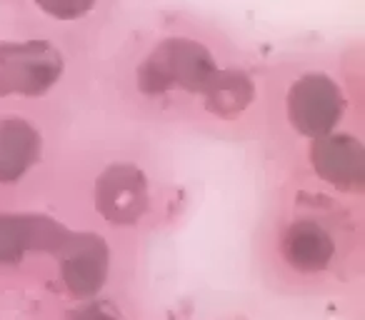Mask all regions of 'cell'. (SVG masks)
Returning <instances> with one entry per match:
<instances>
[{
  "instance_id": "3957f363",
  "label": "cell",
  "mask_w": 365,
  "mask_h": 320,
  "mask_svg": "<svg viewBox=\"0 0 365 320\" xmlns=\"http://www.w3.org/2000/svg\"><path fill=\"white\" fill-rule=\"evenodd\" d=\"M288 115L303 135L323 138L343 115V93L330 78L305 76L290 91Z\"/></svg>"
},
{
  "instance_id": "ba28073f",
  "label": "cell",
  "mask_w": 365,
  "mask_h": 320,
  "mask_svg": "<svg viewBox=\"0 0 365 320\" xmlns=\"http://www.w3.org/2000/svg\"><path fill=\"white\" fill-rule=\"evenodd\" d=\"M283 255L300 273H320L335 255V240L315 220H295L283 235Z\"/></svg>"
},
{
  "instance_id": "6da1fadb",
  "label": "cell",
  "mask_w": 365,
  "mask_h": 320,
  "mask_svg": "<svg viewBox=\"0 0 365 320\" xmlns=\"http://www.w3.org/2000/svg\"><path fill=\"white\" fill-rule=\"evenodd\" d=\"M215 73L213 56L200 43L173 38L158 46L140 68V88L145 93H165L173 88L205 93Z\"/></svg>"
},
{
  "instance_id": "7a4b0ae2",
  "label": "cell",
  "mask_w": 365,
  "mask_h": 320,
  "mask_svg": "<svg viewBox=\"0 0 365 320\" xmlns=\"http://www.w3.org/2000/svg\"><path fill=\"white\" fill-rule=\"evenodd\" d=\"M61 71V56L46 43L0 46V96L8 93L41 96L58 81Z\"/></svg>"
},
{
  "instance_id": "8992f818",
  "label": "cell",
  "mask_w": 365,
  "mask_h": 320,
  "mask_svg": "<svg viewBox=\"0 0 365 320\" xmlns=\"http://www.w3.org/2000/svg\"><path fill=\"white\" fill-rule=\"evenodd\" d=\"M68 235L43 215H0V265L18 263L31 250H58Z\"/></svg>"
},
{
  "instance_id": "9c48e42d",
  "label": "cell",
  "mask_w": 365,
  "mask_h": 320,
  "mask_svg": "<svg viewBox=\"0 0 365 320\" xmlns=\"http://www.w3.org/2000/svg\"><path fill=\"white\" fill-rule=\"evenodd\" d=\"M41 135L21 118L0 120V183H16L41 158Z\"/></svg>"
},
{
  "instance_id": "5b68a950",
  "label": "cell",
  "mask_w": 365,
  "mask_h": 320,
  "mask_svg": "<svg viewBox=\"0 0 365 320\" xmlns=\"http://www.w3.org/2000/svg\"><path fill=\"white\" fill-rule=\"evenodd\" d=\"M96 203L110 223H135L148 208V180L135 165H113L98 178Z\"/></svg>"
},
{
  "instance_id": "30bf717a",
  "label": "cell",
  "mask_w": 365,
  "mask_h": 320,
  "mask_svg": "<svg viewBox=\"0 0 365 320\" xmlns=\"http://www.w3.org/2000/svg\"><path fill=\"white\" fill-rule=\"evenodd\" d=\"M208 98V105L220 115H230V113L240 110L248 105L253 88H250L248 78L240 73H215V78L210 81V86L203 93Z\"/></svg>"
},
{
  "instance_id": "52a82bcc",
  "label": "cell",
  "mask_w": 365,
  "mask_h": 320,
  "mask_svg": "<svg viewBox=\"0 0 365 320\" xmlns=\"http://www.w3.org/2000/svg\"><path fill=\"white\" fill-rule=\"evenodd\" d=\"M313 165L323 180L343 190H360L365 183V150L350 135H323L313 145Z\"/></svg>"
},
{
  "instance_id": "277c9868",
  "label": "cell",
  "mask_w": 365,
  "mask_h": 320,
  "mask_svg": "<svg viewBox=\"0 0 365 320\" xmlns=\"http://www.w3.org/2000/svg\"><path fill=\"white\" fill-rule=\"evenodd\" d=\"M61 278L66 290L78 300H88L106 285L110 250L101 235H68L61 245Z\"/></svg>"
},
{
  "instance_id": "8fae6325",
  "label": "cell",
  "mask_w": 365,
  "mask_h": 320,
  "mask_svg": "<svg viewBox=\"0 0 365 320\" xmlns=\"http://www.w3.org/2000/svg\"><path fill=\"white\" fill-rule=\"evenodd\" d=\"M71 320H115V318L108 310H103L101 305H91V308H83L78 313H73Z\"/></svg>"
}]
</instances>
